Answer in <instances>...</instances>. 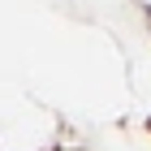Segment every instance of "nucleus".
<instances>
[{
    "label": "nucleus",
    "mask_w": 151,
    "mask_h": 151,
    "mask_svg": "<svg viewBox=\"0 0 151 151\" xmlns=\"http://www.w3.org/2000/svg\"><path fill=\"white\" fill-rule=\"evenodd\" d=\"M147 26H151V9H147Z\"/></svg>",
    "instance_id": "obj_1"
}]
</instances>
